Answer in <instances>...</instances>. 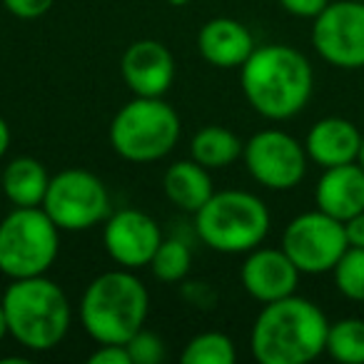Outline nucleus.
Masks as SVG:
<instances>
[{"mask_svg": "<svg viewBox=\"0 0 364 364\" xmlns=\"http://www.w3.org/2000/svg\"><path fill=\"white\" fill-rule=\"evenodd\" d=\"M245 100L267 120H289L307 107L314 90L309 60L292 46H259L240 68Z\"/></svg>", "mask_w": 364, "mask_h": 364, "instance_id": "1", "label": "nucleus"}, {"mask_svg": "<svg viewBox=\"0 0 364 364\" xmlns=\"http://www.w3.org/2000/svg\"><path fill=\"white\" fill-rule=\"evenodd\" d=\"M329 322L307 297L274 299L262 307L250 332V349L259 364H309L324 354Z\"/></svg>", "mask_w": 364, "mask_h": 364, "instance_id": "2", "label": "nucleus"}, {"mask_svg": "<svg viewBox=\"0 0 364 364\" xmlns=\"http://www.w3.org/2000/svg\"><path fill=\"white\" fill-rule=\"evenodd\" d=\"M147 312V287L125 267L97 274L80 299V324L97 344H127L145 327Z\"/></svg>", "mask_w": 364, "mask_h": 364, "instance_id": "3", "label": "nucleus"}, {"mask_svg": "<svg viewBox=\"0 0 364 364\" xmlns=\"http://www.w3.org/2000/svg\"><path fill=\"white\" fill-rule=\"evenodd\" d=\"M0 302L11 337L31 352H50L70 329L73 309L68 294L46 274L13 279Z\"/></svg>", "mask_w": 364, "mask_h": 364, "instance_id": "4", "label": "nucleus"}, {"mask_svg": "<svg viewBox=\"0 0 364 364\" xmlns=\"http://www.w3.org/2000/svg\"><path fill=\"white\" fill-rule=\"evenodd\" d=\"M198 237L223 255H247L269 232V210L247 190H220L195 213Z\"/></svg>", "mask_w": 364, "mask_h": 364, "instance_id": "5", "label": "nucleus"}, {"mask_svg": "<svg viewBox=\"0 0 364 364\" xmlns=\"http://www.w3.org/2000/svg\"><path fill=\"white\" fill-rule=\"evenodd\" d=\"M180 115L162 97H132L110 122V147L127 162H157L180 140Z\"/></svg>", "mask_w": 364, "mask_h": 364, "instance_id": "6", "label": "nucleus"}, {"mask_svg": "<svg viewBox=\"0 0 364 364\" xmlns=\"http://www.w3.org/2000/svg\"><path fill=\"white\" fill-rule=\"evenodd\" d=\"M60 252V228L43 208H13L0 220V272L11 279L46 274Z\"/></svg>", "mask_w": 364, "mask_h": 364, "instance_id": "7", "label": "nucleus"}, {"mask_svg": "<svg viewBox=\"0 0 364 364\" xmlns=\"http://www.w3.org/2000/svg\"><path fill=\"white\" fill-rule=\"evenodd\" d=\"M43 210L60 232H85L107 220L110 193L95 172L70 167L50 177Z\"/></svg>", "mask_w": 364, "mask_h": 364, "instance_id": "8", "label": "nucleus"}, {"mask_svg": "<svg viewBox=\"0 0 364 364\" xmlns=\"http://www.w3.org/2000/svg\"><path fill=\"white\" fill-rule=\"evenodd\" d=\"M347 247L344 223L322 210L297 215L282 235V250L302 274L332 272Z\"/></svg>", "mask_w": 364, "mask_h": 364, "instance_id": "9", "label": "nucleus"}, {"mask_svg": "<svg viewBox=\"0 0 364 364\" xmlns=\"http://www.w3.org/2000/svg\"><path fill=\"white\" fill-rule=\"evenodd\" d=\"M242 160L255 182H259L267 190L284 193V190L297 188L304 180L309 157L297 137L277 127H267V130L255 132L245 142Z\"/></svg>", "mask_w": 364, "mask_h": 364, "instance_id": "10", "label": "nucleus"}, {"mask_svg": "<svg viewBox=\"0 0 364 364\" xmlns=\"http://www.w3.org/2000/svg\"><path fill=\"white\" fill-rule=\"evenodd\" d=\"M312 46L324 63L339 70L364 68V0L329 3L312 26Z\"/></svg>", "mask_w": 364, "mask_h": 364, "instance_id": "11", "label": "nucleus"}, {"mask_svg": "<svg viewBox=\"0 0 364 364\" xmlns=\"http://www.w3.org/2000/svg\"><path fill=\"white\" fill-rule=\"evenodd\" d=\"M162 230L147 213L122 208L102 223V245L115 264L125 269L147 267L162 242Z\"/></svg>", "mask_w": 364, "mask_h": 364, "instance_id": "12", "label": "nucleus"}, {"mask_svg": "<svg viewBox=\"0 0 364 364\" xmlns=\"http://www.w3.org/2000/svg\"><path fill=\"white\" fill-rule=\"evenodd\" d=\"M299 274L302 272L287 257V252L282 247L250 250L242 267H240V279H242L245 292L262 304L297 292Z\"/></svg>", "mask_w": 364, "mask_h": 364, "instance_id": "13", "label": "nucleus"}, {"mask_svg": "<svg viewBox=\"0 0 364 364\" xmlns=\"http://www.w3.org/2000/svg\"><path fill=\"white\" fill-rule=\"evenodd\" d=\"M125 85L137 97H162L175 80V58L160 41H135L120 63Z\"/></svg>", "mask_w": 364, "mask_h": 364, "instance_id": "14", "label": "nucleus"}, {"mask_svg": "<svg viewBox=\"0 0 364 364\" xmlns=\"http://www.w3.org/2000/svg\"><path fill=\"white\" fill-rule=\"evenodd\" d=\"M317 210L332 215L339 223H347L364 210V167L359 162L324 167L314 188Z\"/></svg>", "mask_w": 364, "mask_h": 364, "instance_id": "15", "label": "nucleus"}, {"mask_svg": "<svg viewBox=\"0 0 364 364\" xmlns=\"http://www.w3.org/2000/svg\"><path fill=\"white\" fill-rule=\"evenodd\" d=\"M362 135L364 132H359V127L347 117H322L309 127L304 137V150L309 160L322 170L347 165V162H357Z\"/></svg>", "mask_w": 364, "mask_h": 364, "instance_id": "16", "label": "nucleus"}, {"mask_svg": "<svg viewBox=\"0 0 364 364\" xmlns=\"http://www.w3.org/2000/svg\"><path fill=\"white\" fill-rule=\"evenodd\" d=\"M255 48L257 46L252 33L235 18H213L198 33L200 55L205 58V63L223 70L242 68Z\"/></svg>", "mask_w": 364, "mask_h": 364, "instance_id": "17", "label": "nucleus"}, {"mask_svg": "<svg viewBox=\"0 0 364 364\" xmlns=\"http://www.w3.org/2000/svg\"><path fill=\"white\" fill-rule=\"evenodd\" d=\"M162 190L165 198L182 213L195 215L210 198L215 195L213 177L205 165L198 160H177L175 165L167 167L162 177Z\"/></svg>", "mask_w": 364, "mask_h": 364, "instance_id": "18", "label": "nucleus"}, {"mask_svg": "<svg viewBox=\"0 0 364 364\" xmlns=\"http://www.w3.org/2000/svg\"><path fill=\"white\" fill-rule=\"evenodd\" d=\"M0 185L13 208H43L50 175L41 160L23 155L8 162L0 175Z\"/></svg>", "mask_w": 364, "mask_h": 364, "instance_id": "19", "label": "nucleus"}, {"mask_svg": "<svg viewBox=\"0 0 364 364\" xmlns=\"http://www.w3.org/2000/svg\"><path fill=\"white\" fill-rule=\"evenodd\" d=\"M245 142L223 125H205L190 140V157L208 170H223L242 157Z\"/></svg>", "mask_w": 364, "mask_h": 364, "instance_id": "20", "label": "nucleus"}, {"mask_svg": "<svg viewBox=\"0 0 364 364\" xmlns=\"http://www.w3.org/2000/svg\"><path fill=\"white\" fill-rule=\"evenodd\" d=\"M324 352L342 364H364V319L344 317L329 322Z\"/></svg>", "mask_w": 364, "mask_h": 364, "instance_id": "21", "label": "nucleus"}, {"mask_svg": "<svg viewBox=\"0 0 364 364\" xmlns=\"http://www.w3.org/2000/svg\"><path fill=\"white\" fill-rule=\"evenodd\" d=\"M235 357V342L225 332L195 334L180 354L182 364H232Z\"/></svg>", "mask_w": 364, "mask_h": 364, "instance_id": "22", "label": "nucleus"}, {"mask_svg": "<svg viewBox=\"0 0 364 364\" xmlns=\"http://www.w3.org/2000/svg\"><path fill=\"white\" fill-rule=\"evenodd\" d=\"M147 267L152 269V274L160 282L165 284L180 282V279L188 277L190 267H193V250L188 247V242H182V240L167 237L160 242V247L152 255Z\"/></svg>", "mask_w": 364, "mask_h": 364, "instance_id": "23", "label": "nucleus"}, {"mask_svg": "<svg viewBox=\"0 0 364 364\" xmlns=\"http://www.w3.org/2000/svg\"><path fill=\"white\" fill-rule=\"evenodd\" d=\"M334 284L339 294L354 302H364V250L362 247H347L339 262L332 269Z\"/></svg>", "mask_w": 364, "mask_h": 364, "instance_id": "24", "label": "nucleus"}, {"mask_svg": "<svg viewBox=\"0 0 364 364\" xmlns=\"http://www.w3.org/2000/svg\"><path fill=\"white\" fill-rule=\"evenodd\" d=\"M127 352L132 364H160L165 359V344L155 332H147L145 327L127 339Z\"/></svg>", "mask_w": 364, "mask_h": 364, "instance_id": "25", "label": "nucleus"}, {"mask_svg": "<svg viewBox=\"0 0 364 364\" xmlns=\"http://www.w3.org/2000/svg\"><path fill=\"white\" fill-rule=\"evenodd\" d=\"M55 0H3L8 13H13L16 18H23V21H33V18L46 16L53 8Z\"/></svg>", "mask_w": 364, "mask_h": 364, "instance_id": "26", "label": "nucleus"}, {"mask_svg": "<svg viewBox=\"0 0 364 364\" xmlns=\"http://www.w3.org/2000/svg\"><path fill=\"white\" fill-rule=\"evenodd\" d=\"M90 364H132L127 344H100L95 352L87 357Z\"/></svg>", "mask_w": 364, "mask_h": 364, "instance_id": "27", "label": "nucleus"}, {"mask_svg": "<svg viewBox=\"0 0 364 364\" xmlns=\"http://www.w3.org/2000/svg\"><path fill=\"white\" fill-rule=\"evenodd\" d=\"M279 6L294 18H312L314 21L329 6V0H279Z\"/></svg>", "mask_w": 364, "mask_h": 364, "instance_id": "28", "label": "nucleus"}, {"mask_svg": "<svg viewBox=\"0 0 364 364\" xmlns=\"http://www.w3.org/2000/svg\"><path fill=\"white\" fill-rule=\"evenodd\" d=\"M344 232H347L349 247H362L364 250V210L344 223Z\"/></svg>", "mask_w": 364, "mask_h": 364, "instance_id": "29", "label": "nucleus"}, {"mask_svg": "<svg viewBox=\"0 0 364 364\" xmlns=\"http://www.w3.org/2000/svg\"><path fill=\"white\" fill-rule=\"evenodd\" d=\"M8 147H11V127H8L6 117H0V160L6 157Z\"/></svg>", "mask_w": 364, "mask_h": 364, "instance_id": "30", "label": "nucleus"}, {"mask_svg": "<svg viewBox=\"0 0 364 364\" xmlns=\"http://www.w3.org/2000/svg\"><path fill=\"white\" fill-rule=\"evenodd\" d=\"M8 317H6V309H3V302H0V342L8 337Z\"/></svg>", "mask_w": 364, "mask_h": 364, "instance_id": "31", "label": "nucleus"}, {"mask_svg": "<svg viewBox=\"0 0 364 364\" xmlns=\"http://www.w3.org/2000/svg\"><path fill=\"white\" fill-rule=\"evenodd\" d=\"M357 162L364 167V135H362V147H359V157H357Z\"/></svg>", "mask_w": 364, "mask_h": 364, "instance_id": "32", "label": "nucleus"}, {"mask_svg": "<svg viewBox=\"0 0 364 364\" xmlns=\"http://www.w3.org/2000/svg\"><path fill=\"white\" fill-rule=\"evenodd\" d=\"M167 3H172V6H185V3H190V0H167Z\"/></svg>", "mask_w": 364, "mask_h": 364, "instance_id": "33", "label": "nucleus"}]
</instances>
